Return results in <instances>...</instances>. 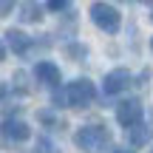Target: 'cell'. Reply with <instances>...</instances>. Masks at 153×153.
I'll return each mask as SVG.
<instances>
[{
	"label": "cell",
	"instance_id": "cell-1",
	"mask_svg": "<svg viewBox=\"0 0 153 153\" xmlns=\"http://www.w3.org/2000/svg\"><path fill=\"white\" fill-rule=\"evenodd\" d=\"M94 97H97V91H94L91 79H74L60 94H54V102H60L62 108H85L94 102Z\"/></svg>",
	"mask_w": 153,
	"mask_h": 153
},
{
	"label": "cell",
	"instance_id": "cell-2",
	"mask_svg": "<svg viewBox=\"0 0 153 153\" xmlns=\"http://www.w3.org/2000/svg\"><path fill=\"white\" fill-rule=\"evenodd\" d=\"M74 142L79 145L82 150H88V153H99L111 142V133L105 131V128H99V125H88V128H82V131H76Z\"/></svg>",
	"mask_w": 153,
	"mask_h": 153
},
{
	"label": "cell",
	"instance_id": "cell-3",
	"mask_svg": "<svg viewBox=\"0 0 153 153\" xmlns=\"http://www.w3.org/2000/svg\"><path fill=\"white\" fill-rule=\"evenodd\" d=\"M91 20L97 23L102 31H108V34H116L119 26H122L119 11H116L114 6H108V3H94L91 6Z\"/></svg>",
	"mask_w": 153,
	"mask_h": 153
},
{
	"label": "cell",
	"instance_id": "cell-4",
	"mask_svg": "<svg viewBox=\"0 0 153 153\" xmlns=\"http://www.w3.org/2000/svg\"><path fill=\"white\" fill-rule=\"evenodd\" d=\"M116 122H119L122 128H133L142 122V102L139 99H125V102H119V108H116Z\"/></svg>",
	"mask_w": 153,
	"mask_h": 153
},
{
	"label": "cell",
	"instance_id": "cell-5",
	"mask_svg": "<svg viewBox=\"0 0 153 153\" xmlns=\"http://www.w3.org/2000/svg\"><path fill=\"white\" fill-rule=\"evenodd\" d=\"M128 85H131V74H128V68H114L111 74H105V82H102L105 94H119V91H125Z\"/></svg>",
	"mask_w": 153,
	"mask_h": 153
},
{
	"label": "cell",
	"instance_id": "cell-6",
	"mask_svg": "<svg viewBox=\"0 0 153 153\" xmlns=\"http://www.w3.org/2000/svg\"><path fill=\"white\" fill-rule=\"evenodd\" d=\"M34 76H37L40 82H48V85H57V82H60V68H57L54 62L43 60V62H37V68H34Z\"/></svg>",
	"mask_w": 153,
	"mask_h": 153
},
{
	"label": "cell",
	"instance_id": "cell-7",
	"mask_svg": "<svg viewBox=\"0 0 153 153\" xmlns=\"http://www.w3.org/2000/svg\"><path fill=\"white\" fill-rule=\"evenodd\" d=\"M6 136L14 139V142H26V139L31 136V128H28L26 122H11V119H6Z\"/></svg>",
	"mask_w": 153,
	"mask_h": 153
},
{
	"label": "cell",
	"instance_id": "cell-8",
	"mask_svg": "<svg viewBox=\"0 0 153 153\" xmlns=\"http://www.w3.org/2000/svg\"><path fill=\"white\" fill-rule=\"evenodd\" d=\"M6 45H11L14 54H26L28 45H31V40H28L23 31H6Z\"/></svg>",
	"mask_w": 153,
	"mask_h": 153
},
{
	"label": "cell",
	"instance_id": "cell-9",
	"mask_svg": "<svg viewBox=\"0 0 153 153\" xmlns=\"http://www.w3.org/2000/svg\"><path fill=\"white\" fill-rule=\"evenodd\" d=\"M128 133H131V142L133 145H145L148 139H153V128H148V125H133V128H128Z\"/></svg>",
	"mask_w": 153,
	"mask_h": 153
},
{
	"label": "cell",
	"instance_id": "cell-10",
	"mask_svg": "<svg viewBox=\"0 0 153 153\" xmlns=\"http://www.w3.org/2000/svg\"><path fill=\"white\" fill-rule=\"evenodd\" d=\"M34 153H60V150H57L54 148V142H51V139H37V150H34Z\"/></svg>",
	"mask_w": 153,
	"mask_h": 153
},
{
	"label": "cell",
	"instance_id": "cell-11",
	"mask_svg": "<svg viewBox=\"0 0 153 153\" xmlns=\"http://www.w3.org/2000/svg\"><path fill=\"white\" fill-rule=\"evenodd\" d=\"M40 9H34V6H26V9H23V20H40Z\"/></svg>",
	"mask_w": 153,
	"mask_h": 153
},
{
	"label": "cell",
	"instance_id": "cell-12",
	"mask_svg": "<svg viewBox=\"0 0 153 153\" xmlns=\"http://www.w3.org/2000/svg\"><path fill=\"white\" fill-rule=\"evenodd\" d=\"M65 6H68V0H48V9L51 11H62Z\"/></svg>",
	"mask_w": 153,
	"mask_h": 153
},
{
	"label": "cell",
	"instance_id": "cell-13",
	"mask_svg": "<svg viewBox=\"0 0 153 153\" xmlns=\"http://www.w3.org/2000/svg\"><path fill=\"white\" fill-rule=\"evenodd\" d=\"M11 6H14V0H3V6H0V11H3V14H9V11H11Z\"/></svg>",
	"mask_w": 153,
	"mask_h": 153
},
{
	"label": "cell",
	"instance_id": "cell-14",
	"mask_svg": "<svg viewBox=\"0 0 153 153\" xmlns=\"http://www.w3.org/2000/svg\"><path fill=\"white\" fill-rule=\"evenodd\" d=\"M114 153H131V150H114Z\"/></svg>",
	"mask_w": 153,
	"mask_h": 153
},
{
	"label": "cell",
	"instance_id": "cell-15",
	"mask_svg": "<svg viewBox=\"0 0 153 153\" xmlns=\"http://www.w3.org/2000/svg\"><path fill=\"white\" fill-rule=\"evenodd\" d=\"M145 3H148V0H145Z\"/></svg>",
	"mask_w": 153,
	"mask_h": 153
}]
</instances>
